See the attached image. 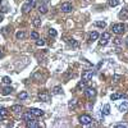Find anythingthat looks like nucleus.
<instances>
[{
  "label": "nucleus",
  "mask_w": 128,
  "mask_h": 128,
  "mask_svg": "<svg viewBox=\"0 0 128 128\" xmlns=\"http://www.w3.org/2000/svg\"><path fill=\"white\" fill-rule=\"evenodd\" d=\"M111 29L115 35H122V33L126 31V26L123 23H115V24L111 26Z\"/></svg>",
  "instance_id": "f257e3e1"
},
{
  "label": "nucleus",
  "mask_w": 128,
  "mask_h": 128,
  "mask_svg": "<svg viewBox=\"0 0 128 128\" xmlns=\"http://www.w3.org/2000/svg\"><path fill=\"white\" fill-rule=\"evenodd\" d=\"M80 123L83 124V126H88V124L92 123V118L87 114H83V115L80 116Z\"/></svg>",
  "instance_id": "f03ea898"
},
{
  "label": "nucleus",
  "mask_w": 128,
  "mask_h": 128,
  "mask_svg": "<svg viewBox=\"0 0 128 128\" xmlns=\"http://www.w3.org/2000/svg\"><path fill=\"white\" fill-rule=\"evenodd\" d=\"M93 70H85L83 73H82V81H85V82H88V81H91L92 80V77H93Z\"/></svg>",
  "instance_id": "7ed1b4c3"
},
{
  "label": "nucleus",
  "mask_w": 128,
  "mask_h": 128,
  "mask_svg": "<svg viewBox=\"0 0 128 128\" xmlns=\"http://www.w3.org/2000/svg\"><path fill=\"white\" fill-rule=\"evenodd\" d=\"M85 95L88 97V99H92L96 95V90L93 87H85Z\"/></svg>",
  "instance_id": "20e7f679"
},
{
  "label": "nucleus",
  "mask_w": 128,
  "mask_h": 128,
  "mask_svg": "<svg viewBox=\"0 0 128 128\" xmlns=\"http://www.w3.org/2000/svg\"><path fill=\"white\" fill-rule=\"evenodd\" d=\"M60 9H62V12H64V13H69L73 10V5L70 4V3H63V4L60 5Z\"/></svg>",
  "instance_id": "39448f33"
},
{
  "label": "nucleus",
  "mask_w": 128,
  "mask_h": 128,
  "mask_svg": "<svg viewBox=\"0 0 128 128\" xmlns=\"http://www.w3.org/2000/svg\"><path fill=\"white\" fill-rule=\"evenodd\" d=\"M29 113H31L33 116H42L44 115V110H41V109H36V108H31V109H29Z\"/></svg>",
  "instance_id": "423d86ee"
},
{
  "label": "nucleus",
  "mask_w": 128,
  "mask_h": 128,
  "mask_svg": "<svg viewBox=\"0 0 128 128\" xmlns=\"http://www.w3.org/2000/svg\"><path fill=\"white\" fill-rule=\"evenodd\" d=\"M40 124H39V122H37L36 119H29V120H27V127L28 128H37Z\"/></svg>",
  "instance_id": "0eeeda50"
},
{
  "label": "nucleus",
  "mask_w": 128,
  "mask_h": 128,
  "mask_svg": "<svg viewBox=\"0 0 128 128\" xmlns=\"http://www.w3.org/2000/svg\"><path fill=\"white\" fill-rule=\"evenodd\" d=\"M39 99H40L41 101H44V103H47V101L50 100V96H49L46 92H41L40 95H39Z\"/></svg>",
  "instance_id": "6e6552de"
},
{
  "label": "nucleus",
  "mask_w": 128,
  "mask_h": 128,
  "mask_svg": "<svg viewBox=\"0 0 128 128\" xmlns=\"http://www.w3.org/2000/svg\"><path fill=\"white\" fill-rule=\"evenodd\" d=\"M118 109H119V111H122V113L127 111L128 110V101H123V103L118 106Z\"/></svg>",
  "instance_id": "1a4fd4ad"
},
{
  "label": "nucleus",
  "mask_w": 128,
  "mask_h": 128,
  "mask_svg": "<svg viewBox=\"0 0 128 128\" xmlns=\"http://www.w3.org/2000/svg\"><path fill=\"white\" fill-rule=\"evenodd\" d=\"M31 9H32V6L26 3V4L22 6V13H23V14H28L29 12H31Z\"/></svg>",
  "instance_id": "9d476101"
},
{
  "label": "nucleus",
  "mask_w": 128,
  "mask_h": 128,
  "mask_svg": "<svg viewBox=\"0 0 128 128\" xmlns=\"http://www.w3.org/2000/svg\"><path fill=\"white\" fill-rule=\"evenodd\" d=\"M13 92V88L10 87V86H6V87H4L3 88V91H1V93L4 96H8V95H10V93Z\"/></svg>",
  "instance_id": "9b49d317"
},
{
  "label": "nucleus",
  "mask_w": 128,
  "mask_h": 128,
  "mask_svg": "<svg viewBox=\"0 0 128 128\" xmlns=\"http://www.w3.org/2000/svg\"><path fill=\"white\" fill-rule=\"evenodd\" d=\"M39 12H40L41 14H46V13L49 12V9H47V6L45 5V4H40V5H39Z\"/></svg>",
  "instance_id": "f8f14e48"
},
{
  "label": "nucleus",
  "mask_w": 128,
  "mask_h": 128,
  "mask_svg": "<svg viewBox=\"0 0 128 128\" xmlns=\"http://www.w3.org/2000/svg\"><path fill=\"white\" fill-rule=\"evenodd\" d=\"M68 108H69V109H76V108H77V100H76V99H72V100H70L69 103H68Z\"/></svg>",
  "instance_id": "ddd939ff"
},
{
  "label": "nucleus",
  "mask_w": 128,
  "mask_h": 128,
  "mask_svg": "<svg viewBox=\"0 0 128 128\" xmlns=\"http://www.w3.org/2000/svg\"><path fill=\"white\" fill-rule=\"evenodd\" d=\"M32 23H33V26L35 27H40L41 26V19H40V17H35L32 19Z\"/></svg>",
  "instance_id": "4468645a"
},
{
  "label": "nucleus",
  "mask_w": 128,
  "mask_h": 128,
  "mask_svg": "<svg viewBox=\"0 0 128 128\" xmlns=\"http://www.w3.org/2000/svg\"><path fill=\"white\" fill-rule=\"evenodd\" d=\"M63 92V88L62 86H55L54 88H52V93H55V95H59V93Z\"/></svg>",
  "instance_id": "2eb2a0df"
},
{
  "label": "nucleus",
  "mask_w": 128,
  "mask_h": 128,
  "mask_svg": "<svg viewBox=\"0 0 128 128\" xmlns=\"http://www.w3.org/2000/svg\"><path fill=\"white\" fill-rule=\"evenodd\" d=\"M16 37H17V40H23L24 37H26L24 31H18V32L16 33Z\"/></svg>",
  "instance_id": "dca6fc26"
},
{
  "label": "nucleus",
  "mask_w": 128,
  "mask_h": 128,
  "mask_svg": "<svg viewBox=\"0 0 128 128\" xmlns=\"http://www.w3.org/2000/svg\"><path fill=\"white\" fill-rule=\"evenodd\" d=\"M97 39H99V33H97L96 31H93V32L90 33V41H95Z\"/></svg>",
  "instance_id": "f3484780"
},
{
  "label": "nucleus",
  "mask_w": 128,
  "mask_h": 128,
  "mask_svg": "<svg viewBox=\"0 0 128 128\" xmlns=\"http://www.w3.org/2000/svg\"><path fill=\"white\" fill-rule=\"evenodd\" d=\"M118 17L120 18V19H122V18H127V17H128V10H127V9H123L122 12H119Z\"/></svg>",
  "instance_id": "a211bd4d"
},
{
  "label": "nucleus",
  "mask_w": 128,
  "mask_h": 128,
  "mask_svg": "<svg viewBox=\"0 0 128 128\" xmlns=\"http://www.w3.org/2000/svg\"><path fill=\"white\" fill-rule=\"evenodd\" d=\"M95 26H96V27H99V28H105L106 23H105L104 21H97V22H95Z\"/></svg>",
  "instance_id": "6ab92c4d"
},
{
  "label": "nucleus",
  "mask_w": 128,
  "mask_h": 128,
  "mask_svg": "<svg viewBox=\"0 0 128 128\" xmlns=\"http://www.w3.org/2000/svg\"><path fill=\"white\" fill-rule=\"evenodd\" d=\"M122 97H123L122 93H111V95H110L111 100H118V99H122Z\"/></svg>",
  "instance_id": "aec40b11"
},
{
  "label": "nucleus",
  "mask_w": 128,
  "mask_h": 128,
  "mask_svg": "<svg viewBox=\"0 0 128 128\" xmlns=\"http://www.w3.org/2000/svg\"><path fill=\"white\" fill-rule=\"evenodd\" d=\"M21 110H22L21 105H13L12 106V111H14V113H21Z\"/></svg>",
  "instance_id": "412c9836"
},
{
  "label": "nucleus",
  "mask_w": 128,
  "mask_h": 128,
  "mask_svg": "<svg viewBox=\"0 0 128 128\" xmlns=\"http://www.w3.org/2000/svg\"><path fill=\"white\" fill-rule=\"evenodd\" d=\"M103 113H104V115H109L110 114V106L106 104V105H104V110H103Z\"/></svg>",
  "instance_id": "4be33fe9"
},
{
  "label": "nucleus",
  "mask_w": 128,
  "mask_h": 128,
  "mask_svg": "<svg viewBox=\"0 0 128 128\" xmlns=\"http://www.w3.org/2000/svg\"><path fill=\"white\" fill-rule=\"evenodd\" d=\"M18 97H19L21 100H24V99H27V97H28V93L26 92V91H22L19 95H18Z\"/></svg>",
  "instance_id": "5701e85b"
},
{
  "label": "nucleus",
  "mask_w": 128,
  "mask_h": 128,
  "mask_svg": "<svg viewBox=\"0 0 128 128\" xmlns=\"http://www.w3.org/2000/svg\"><path fill=\"white\" fill-rule=\"evenodd\" d=\"M56 35H58V32H56L54 28H50V29H49V36H51V37H56Z\"/></svg>",
  "instance_id": "b1692460"
},
{
  "label": "nucleus",
  "mask_w": 128,
  "mask_h": 128,
  "mask_svg": "<svg viewBox=\"0 0 128 128\" xmlns=\"http://www.w3.org/2000/svg\"><path fill=\"white\" fill-rule=\"evenodd\" d=\"M23 119L26 120V122H27V120H29V119H32V114L31 113H26V114H23Z\"/></svg>",
  "instance_id": "393cba45"
},
{
  "label": "nucleus",
  "mask_w": 128,
  "mask_h": 128,
  "mask_svg": "<svg viewBox=\"0 0 128 128\" xmlns=\"http://www.w3.org/2000/svg\"><path fill=\"white\" fill-rule=\"evenodd\" d=\"M36 45H37L39 47H41V46H44V45H45V41H44V40H41L40 37H39V39L36 40Z\"/></svg>",
  "instance_id": "a878e982"
},
{
  "label": "nucleus",
  "mask_w": 128,
  "mask_h": 128,
  "mask_svg": "<svg viewBox=\"0 0 128 128\" xmlns=\"http://www.w3.org/2000/svg\"><path fill=\"white\" fill-rule=\"evenodd\" d=\"M101 39H103V40H109V39H110V33H109V32H104L103 35H101Z\"/></svg>",
  "instance_id": "bb28decb"
},
{
  "label": "nucleus",
  "mask_w": 128,
  "mask_h": 128,
  "mask_svg": "<svg viewBox=\"0 0 128 128\" xmlns=\"http://www.w3.org/2000/svg\"><path fill=\"white\" fill-rule=\"evenodd\" d=\"M118 4H119L118 0H109V5H110V6H116Z\"/></svg>",
  "instance_id": "cd10ccee"
},
{
  "label": "nucleus",
  "mask_w": 128,
  "mask_h": 128,
  "mask_svg": "<svg viewBox=\"0 0 128 128\" xmlns=\"http://www.w3.org/2000/svg\"><path fill=\"white\" fill-rule=\"evenodd\" d=\"M85 87H86V82H85V81H81L80 83L77 85V88H78V90H81V88H85Z\"/></svg>",
  "instance_id": "c85d7f7f"
},
{
  "label": "nucleus",
  "mask_w": 128,
  "mask_h": 128,
  "mask_svg": "<svg viewBox=\"0 0 128 128\" xmlns=\"http://www.w3.org/2000/svg\"><path fill=\"white\" fill-rule=\"evenodd\" d=\"M3 82L4 83H6V85H10V82H12V80H10V77H3Z\"/></svg>",
  "instance_id": "c756f323"
},
{
  "label": "nucleus",
  "mask_w": 128,
  "mask_h": 128,
  "mask_svg": "<svg viewBox=\"0 0 128 128\" xmlns=\"http://www.w3.org/2000/svg\"><path fill=\"white\" fill-rule=\"evenodd\" d=\"M31 39H33V40H37V39H39V33H37L36 31L31 32Z\"/></svg>",
  "instance_id": "7c9ffc66"
},
{
  "label": "nucleus",
  "mask_w": 128,
  "mask_h": 128,
  "mask_svg": "<svg viewBox=\"0 0 128 128\" xmlns=\"http://www.w3.org/2000/svg\"><path fill=\"white\" fill-rule=\"evenodd\" d=\"M6 113H8V110H6L5 108H0V115H6Z\"/></svg>",
  "instance_id": "2f4dec72"
},
{
  "label": "nucleus",
  "mask_w": 128,
  "mask_h": 128,
  "mask_svg": "<svg viewBox=\"0 0 128 128\" xmlns=\"http://www.w3.org/2000/svg\"><path fill=\"white\" fill-rule=\"evenodd\" d=\"M114 44L115 45H120V44H122V39H120V37H115V39H114Z\"/></svg>",
  "instance_id": "473e14b6"
},
{
  "label": "nucleus",
  "mask_w": 128,
  "mask_h": 128,
  "mask_svg": "<svg viewBox=\"0 0 128 128\" xmlns=\"http://www.w3.org/2000/svg\"><path fill=\"white\" fill-rule=\"evenodd\" d=\"M27 4H29L33 8V6H36V0H27Z\"/></svg>",
  "instance_id": "72a5a7b5"
},
{
  "label": "nucleus",
  "mask_w": 128,
  "mask_h": 128,
  "mask_svg": "<svg viewBox=\"0 0 128 128\" xmlns=\"http://www.w3.org/2000/svg\"><path fill=\"white\" fill-rule=\"evenodd\" d=\"M0 12H1V13H6V12H8V6H0Z\"/></svg>",
  "instance_id": "f704fd0d"
},
{
  "label": "nucleus",
  "mask_w": 128,
  "mask_h": 128,
  "mask_svg": "<svg viewBox=\"0 0 128 128\" xmlns=\"http://www.w3.org/2000/svg\"><path fill=\"white\" fill-rule=\"evenodd\" d=\"M99 44H100V46H105V45L108 44V40H103V39H101Z\"/></svg>",
  "instance_id": "c9c22d12"
},
{
  "label": "nucleus",
  "mask_w": 128,
  "mask_h": 128,
  "mask_svg": "<svg viewBox=\"0 0 128 128\" xmlns=\"http://www.w3.org/2000/svg\"><path fill=\"white\" fill-rule=\"evenodd\" d=\"M8 32H9V28H8V27L3 28V33H4V35H8Z\"/></svg>",
  "instance_id": "e433bc0d"
},
{
  "label": "nucleus",
  "mask_w": 128,
  "mask_h": 128,
  "mask_svg": "<svg viewBox=\"0 0 128 128\" xmlns=\"http://www.w3.org/2000/svg\"><path fill=\"white\" fill-rule=\"evenodd\" d=\"M49 1H50V0H42V1H41V4H45V5H47V4H49Z\"/></svg>",
  "instance_id": "4c0bfd02"
},
{
  "label": "nucleus",
  "mask_w": 128,
  "mask_h": 128,
  "mask_svg": "<svg viewBox=\"0 0 128 128\" xmlns=\"http://www.w3.org/2000/svg\"><path fill=\"white\" fill-rule=\"evenodd\" d=\"M120 78H122V77H120V76H118V74H115V76H114V80H115V81H119Z\"/></svg>",
  "instance_id": "58836bf2"
},
{
  "label": "nucleus",
  "mask_w": 128,
  "mask_h": 128,
  "mask_svg": "<svg viewBox=\"0 0 128 128\" xmlns=\"http://www.w3.org/2000/svg\"><path fill=\"white\" fill-rule=\"evenodd\" d=\"M115 127H116V128H122V127H123V128H124V127H126V126H124V124H116V126H115Z\"/></svg>",
  "instance_id": "ea45409f"
},
{
  "label": "nucleus",
  "mask_w": 128,
  "mask_h": 128,
  "mask_svg": "<svg viewBox=\"0 0 128 128\" xmlns=\"http://www.w3.org/2000/svg\"><path fill=\"white\" fill-rule=\"evenodd\" d=\"M3 19H4V17H3V16H1V14H0V22H1Z\"/></svg>",
  "instance_id": "a19ab883"
},
{
  "label": "nucleus",
  "mask_w": 128,
  "mask_h": 128,
  "mask_svg": "<svg viewBox=\"0 0 128 128\" xmlns=\"http://www.w3.org/2000/svg\"><path fill=\"white\" fill-rule=\"evenodd\" d=\"M0 56H1V49H0Z\"/></svg>",
  "instance_id": "79ce46f5"
},
{
  "label": "nucleus",
  "mask_w": 128,
  "mask_h": 128,
  "mask_svg": "<svg viewBox=\"0 0 128 128\" xmlns=\"http://www.w3.org/2000/svg\"><path fill=\"white\" fill-rule=\"evenodd\" d=\"M126 42H127V45H128V39H127V40H126Z\"/></svg>",
  "instance_id": "37998d69"
},
{
  "label": "nucleus",
  "mask_w": 128,
  "mask_h": 128,
  "mask_svg": "<svg viewBox=\"0 0 128 128\" xmlns=\"http://www.w3.org/2000/svg\"><path fill=\"white\" fill-rule=\"evenodd\" d=\"M1 3H3V0H0V4H1Z\"/></svg>",
  "instance_id": "c03bdc74"
}]
</instances>
